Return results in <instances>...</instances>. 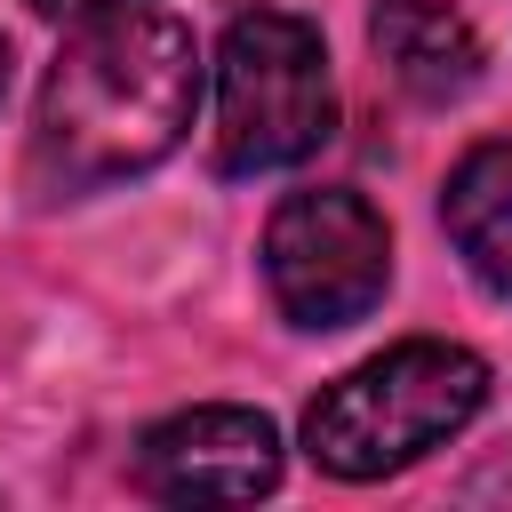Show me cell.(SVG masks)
Listing matches in <instances>:
<instances>
[{
  "instance_id": "cell-2",
  "label": "cell",
  "mask_w": 512,
  "mask_h": 512,
  "mask_svg": "<svg viewBox=\"0 0 512 512\" xmlns=\"http://www.w3.org/2000/svg\"><path fill=\"white\" fill-rule=\"evenodd\" d=\"M480 408H488L480 352L440 344V336H408V344L360 360L352 376H336L304 408V448L336 480H384V472L432 456L440 440H456Z\"/></svg>"
},
{
  "instance_id": "cell-6",
  "label": "cell",
  "mask_w": 512,
  "mask_h": 512,
  "mask_svg": "<svg viewBox=\"0 0 512 512\" xmlns=\"http://www.w3.org/2000/svg\"><path fill=\"white\" fill-rule=\"evenodd\" d=\"M368 40H376L384 72L416 104H448V96H464L480 80V32L448 0H376Z\"/></svg>"
},
{
  "instance_id": "cell-5",
  "label": "cell",
  "mask_w": 512,
  "mask_h": 512,
  "mask_svg": "<svg viewBox=\"0 0 512 512\" xmlns=\"http://www.w3.org/2000/svg\"><path fill=\"white\" fill-rule=\"evenodd\" d=\"M136 472L168 504H248L280 480V432L256 408H184L144 432Z\"/></svg>"
},
{
  "instance_id": "cell-10",
  "label": "cell",
  "mask_w": 512,
  "mask_h": 512,
  "mask_svg": "<svg viewBox=\"0 0 512 512\" xmlns=\"http://www.w3.org/2000/svg\"><path fill=\"white\" fill-rule=\"evenodd\" d=\"M496 488H504V496H512V472H496Z\"/></svg>"
},
{
  "instance_id": "cell-1",
  "label": "cell",
  "mask_w": 512,
  "mask_h": 512,
  "mask_svg": "<svg viewBox=\"0 0 512 512\" xmlns=\"http://www.w3.org/2000/svg\"><path fill=\"white\" fill-rule=\"evenodd\" d=\"M200 104L192 24L160 8H104L56 48L32 104V184L48 200L160 168Z\"/></svg>"
},
{
  "instance_id": "cell-8",
  "label": "cell",
  "mask_w": 512,
  "mask_h": 512,
  "mask_svg": "<svg viewBox=\"0 0 512 512\" xmlns=\"http://www.w3.org/2000/svg\"><path fill=\"white\" fill-rule=\"evenodd\" d=\"M40 16H104V8H136V0H32Z\"/></svg>"
},
{
  "instance_id": "cell-4",
  "label": "cell",
  "mask_w": 512,
  "mask_h": 512,
  "mask_svg": "<svg viewBox=\"0 0 512 512\" xmlns=\"http://www.w3.org/2000/svg\"><path fill=\"white\" fill-rule=\"evenodd\" d=\"M264 280H272V304L296 328H344V320H360L384 296L392 232L344 184L288 192L272 208V224H264Z\"/></svg>"
},
{
  "instance_id": "cell-3",
  "label": "cell",
  "mask_w": 512,
  "mask_h": 512,
  "mask_svg": "<svg viewBox=\"0 0 512 512\" xmlns=\"http://www.w3.org/2000/svg\"><path fill=\"white\" fill-rule=\"evenodd\" d=\"M336 88L328 48L288 8H248L224 24L216 48V168L224 176H272L328 144Z\"/></svg>"
},
{
  "instance_id": "cell-7",
  "label": "cell",
  "mask_w": 512,
  "mask_h": 512,
  "mask_svg": "<svg viewBox=\"0 0 512 512\" xmlns=\"http://www.w3.org/2000/svg\"><path fill=\"white\" fill-rule=\"evenodd\" d=\"M448 240L464 248V264L480 272V288L512 296V136L496 144H472L448 176Z\"/></svg>"
},
{
  "instance_id": "cell-9",
  "label": "cell",
  "mask_w": 512,
  "mask_h": 512,
  "mask_svg": "<svg viewBox=\"0 0 512 512\" xmlns=\"http://www.w3.org/2000/svg\"><path fill=\"white\" fill-rule=\"evenodd\" d=\"M0 96H8V40H0Z\"/></svg>"
}]
</instances>
